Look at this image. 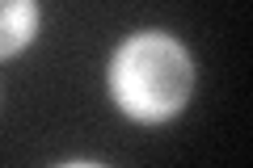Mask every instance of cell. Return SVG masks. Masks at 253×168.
I'll list each match as a JSON object with an SVG mask.
<instances>
[{"instance_id":"2","label":"cell","mask_w":253,"mask_h":168,"mask_svg":"<svg viewBox=\"0 0 253 168\" xmlns=\"http://www.w3.org/2000/svg\"><path fill=\"white\" fill-rule=\"evenodd\" d=\"M38 34V4L34 0H0V59L17 55Z\"/></svg>"},{"instance_id":"1","label":"cell","mask_w":253,"mask_h":168,"mask_svg":"<svg viewBox=\"0 0 253 168\" xmlns=\"http://www.w3.org/2000/svg\"><path fill=\"white\" fill-rule=\"evenodd\" d=\"M194 67L177 38L161 30L131 34L110 63V93L118 109L139 122H165L190 101Z\"/></svg>"}]
</instances>
